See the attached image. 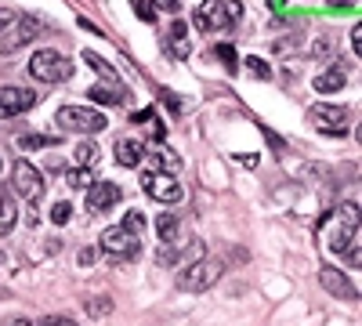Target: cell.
<instances>
[{
	"instance_id": "3",
	"label": "cell",
	"mask_w": 362,
	"mask_h": 326,
	"mask_svg": "<svg viewBox=\"0 0 362 326\" xmlns=\"http://www.w3.org/2000/svg\"><path fill=\"white\" fill-rule=\"evenodd\" d=\"M58 127H66V131H80V134H98L105 131V116L98 109H87V105H62L58 109Z\"/></svg>"
},
{
	"instance_id": "6",
	"label": "cell",
	"mask_w": 362,
	"mask_h": 326,
	"mask_svg": "<svg viewBox=\"0 0 362 326\" xmlns=\"http://www.w3.org/2000/svg\"><path fill=\"white\" fill-rule=\"evenodd\" d=\"M11 185H15V192H18L25 203H40V196H44V174L29 163V160H18V163L11 167Z\"/></svg>"
},
{
	"instance_id": "31",
	"label": "cell",
	"mask_w": 362,
	"mask_h": 326,
	"mask_svg": "<svg viewBox=\"0 0 362 326\" xmlns=\"http://www.w3.org/2000/svg\"><path fill=\"white\" fill-rule=\"evenodd\" d=\"M37 326H80L76 319H69V315H44Z\"/></svg>"
},
{
	"instance_id": "23",
	"label": "cell",
	"mask_w": 362,
	"mask_h": 326,
	"mask_svg": "<svg viewBox=\"0 0 362 326\" xmlns=\"http://www.w3.org/2000/svg\"><path fill=\"white\" fill-rule=\"evenodd\" d=\"M134 124H148V134H153L156 141H163L167 138V127L153 116V109H145V112H134Z\"/></svg>"
},
{
	"instance_id": "39",
	"label": "cell",
	"mask_w": 362,
	"mask_h": 326,
	"mask_svg": "<svg viewBox=\"0 0 362 326\" xmlns=\"http://www.w3.org/2000/svg\"><path fill=\"white\" fill-rule=\"evenodd\" d=\"M334 8H355V0H334Z\"/></svg>"
},
{
	"instance_id": "26",
	"label": "cell",
	"mask_w": 362,
	"mask_h": 326,
	"mask_svg": "<svg viewBox=\"0 0 362 326\" xmlns=\"http://www.w3.org/2000/svg\"><path fill=\"white\" fill-rule=\"evenodd\" d=\"M124 228H127V232H134V235H141V232H145V214L127 211V214H124Z\"/></svg>"
},
{
	"instance_id": "5",
	"label": "cell",
	"mask_w": 362,
	"mask_h": 326,
	"mask_svg": "<svg viewBox=\"0 0 362 326\" xmlns=\"http://www.w3.org/2000/svg\"><path fill=\"white\" fill-rule=\"evenodd\" d=\"M98 250L109 254L112 261H131V257H138L141 247H138V235H134V232H127L124 225H116V228H105V232H102Z\"/></svg>"
},
{
	"instance_id": "38",
	"label": "cell",
	"mask_w": 362,
	"mask_h": 326,
	"mask_svg": "<svg viewBox=\"0 0 362 326\" xmlns=\"http://www.w3.org/2000/svg\"><path fill=\"white\" fill-rule=\"evenodd\" d=\"M163 105H167V109H174V112L181 109V102H177V98H174L170 91H163Z\"/></svg>"
},
{
	"instance_id": "14",
	"label": "cell",
	"mask_w": 362,
	"mask_h": 326,
	"mask_svg": "<svg viewBox=\"0 0 362 326\" xmlns=\"http://www.w3.org/2000/svg\"><path fill=\"white\" fill-rule=\"evenodd\" d=\"M348 83V69L344 66H329V69H322L315 80H312V87L319 95H334V91H341V87Z\"/></svg>"
},
{
	"instance_id": "42",
	"label": "cell",
	"mask_w": 362,
	"mask_h": 326,
	"mask_svg": "<svg viewBox=\"0 0 362 326\" xmlns=\"http://www.w3.org/2000/svg\"><path fill=\"white\" fill-rule=\"evenodd\" d=\"M0 170H4V160H0Z\"/></svg>"
},
{
	"instance_id": "19",
	"label": "cell",
	"mask_w": 362,
	"mask_h": 326,
	"mask_svg": "<svg viewBox=\"0 0 362 326\" xmlns=\"http://www.w3.org/2000/svg\"><path fill=\"white\" fill-rule=\"evenodd\" d=\"M58 134H22L18 138V149L22 153H37V149H54Z\"/></svg>"
},
{
	"instance_id": "40",
	"label": "cell",
	"mask_w": 362,
	"mask_h": 326,
	"mask_svg": "<svg viewBox=\"0 0 362 326\" xmlns=\"http://www.w3.org/2000/svg\"><path fill=\"white\" fill-rule=\"evenodd\" d=\"M4 326H29L25 319H11V322H4Z\"/></svg>"
},
{
	"instance_id": "29",
	"label": "cell",
	"mask_w": 362,
	"mask_h": 326,
	"mask_svg": "<svg viewBox=\"0 0 362 326\" xmlns=\"http://www.w3.org/2000/svg\"><path fill=\"white\" fill-rule=\"evenodd\" d=\"M83 308H87L90 315H109V312H112L109 298H95V301H83Z\"/></svg>"
},
{
	"instance_id": "15",
	"label": "cell",
	"mask_w": 362,
	"mask_h": 326,
	"mask_svg": "<svg viewBox=\"0 0 362 326\" xmlns=\"http://www.w3.org/2000/svg\"><path fill=\"white\" fill-rule=\"evenodd\" d=\"M167 51L174 58H189V25L181 22V18H174L170 33H167Z\"/></svg>"
},
{
	"instance_id": "34",
	"label": "cell",
	"mask_w": 362,
	"mask_h": 326,
	"mask_svg": "<svg viewBox=\"0 0 362 326\" xmlns=\"http://www.w3.org/2000/svg\"><path fill=\"white\" fill-rule=\"evenodd\" d=\"M156 11H177V0H148Z\"/></svg>"
},
{
	"instance_id": "2",
	"label": "cell",
	"mask_w": 362,
	"mask_h": 326,
	"mask_svg": "<svg viewBox=\"0 0 362 326\" xmlns=\"http://www.w3.org/2000/svg\"><path fill=\"white\" fill-rule=\"evenodd\" d=\"M25 73L33 80H40V83H66L73 76V62L66 54H58V51H37L33 58H29Z\"/></svg>"
},
{
	"instance_id": "27",
	"label": "cell",
	"mask_w": 362,
	"mask_h": 326,
	"mask_svg": "<svg viewBox=\"0 0 362 326\" xmlns=\"http://www.w3.org/2000/svg\"><path fill=\"white\" fill-rule=\"evenodd\" d=\"M69 218H73V206H69L66 199H62V203H54V206H51V221H54V225H66Z\"/></svg>"
},
{
	"instance_id": "13",
	"label": "cell",
	"mask_w": 362,
	"mask_h": 326,
	"mask_svg": "<svg viewBox=\"0 0 362 326\" xmlns=\"http://www.w3.org/2000/svg\"><path fill=\"white\" fill-rule=\"evenodd\" d=\"M312 120H315L319 131H326V134H344V131H348V109L319 102V105L312 109Z\"/></svg>"
},
{
	"instance_id": "8",
	"label": "cell",
	"mask_w": 362,
	"mask_h": 326,
	"mask_svg": "<svg viewBox=\"0 0 362 326\" xmlns=\"http://www.w3.org/2000/svg\"><path fill=\"white\" fill-rule=\"evenodd\" d=\"M192 22H196V29H203V33H221V29L228 25L225 0H203V4L192 11Z\"/></svg>"
},
{
	"instance_id": "33",
	"label": "cell",
	"mask_w": 362,
	"mask_h": 326,
	"mask_svg": "<svg viewBox=\"0 0 362 326\" xmlns=\"http://www.w3.org/2000/svg\"><path fill=\"white\" fill-rule=\"evenodd\" d=\"M351 51L362 54V25H351Z\"/></svg>"
},
{
	"instance_id": "35",
	"label": "cell",
	"mask_w": 362,
	"mask_h": 326,
	"mask_svg": "<svg viewBox=\"0 0 362 326\" xmlns=\"http://www.w3.org/2000/svg\"><path fill=\"white\" fill-rule=\"evenodd\" d=\"M95 257H98V250H90V247L80 250V264H83V269H87V264H95Z\"/></svg>"
},
{
	"instance_id": "30",
	"label": "cell",
	"mask_w": 362,
	"mask_h": 326,
	"mask_svg": "<svg viewBox=\"0 0 362 326\" xmlns=\"http://www.w3.org/2000/svg\"><path fill=\"white\" fill-rule=\"evenodd\" d=\"M214 54L221 58V62H225L228 69H235V62H239V58H235V47H228V44H218V47H214Z\"/></svg>"
},
{
	"instance_id": "22",
	"label": "cell",
	"mask_w": 362,
	"mask_h": 326,
	"mask_svg": "<svg viewBox=\"0 0 362 326\" xmlns=\"http://www.w3.org/2000/svg\"><path fill=\"white\" fill-rule=\"evenodd\" d=\"M177 228H181L177 214H160V221H156V232H160V240H163V243L177 240Z\"/></svg>"
},
{
	"instance_id": "7",
	"label": "cell",
	"mask_w": 362,
	"mask_h": 326,
	"mask_svg": "<svg viewBox=\"0 0 362 326\" xmlns=\"http://www.w3.org/2000/svg\"><path fill=\"white\" fill-rule=\"evenodd\" d=\"M141 189H145V196H153L156 203H181V196H185V189L177 185V177L167 174V170H148L141 177Z\"/></svg>"
},
{
	"instance_id": "41",
	"label": "cell",
	"mask_w": 362,
	"mask_h": 326,
	"mask_svg": "<svg viewBox=\"0 0 362 326\" xmlns=\"http://www.w3.org/2000/svg\"><path fill=\"white\" fill-rule=\"evenodd\" d=\"M272 8H283V0H272Z\"/></svg>"
},
{
	"instance_id": "16",
	"label": "cell",
	"mask_w": 362,
	"mask_h": 326,
	"mask_svg": "<svg viewBox=\"0 0 362 326\" xmlns=\"http://www.w3.org/2000/svg\"><path fill=\"white\" fill-rule=\"evenodd\" d=\"M141 156H145V145H141V141H134V138H119V141H116V160H119V167H138Z\"/></svg>"
},
{
	"instance_id": "20",
	"label": "cell",
	"mask_w": 362,
	"mask_h": 326,
	"mask_svg": "<svg viewBox=\"0 0 362 326\" xmlns=\"http://www.w3.org/2000/svg\"><path fill=\"white\" fill-rule=\"evenodd\" d=\"M83 62H87L90 69H95V73H98L102 80H112V83H119V73H116V69H112V66L105 62L102 54H95V51H83Z\"/></svg>"
},
{
	"instance_id": "37",
	"label": "cell",
	"mask_w": 362,
	"mask_h": 326,
	"mask_svg": "<svg viewBox=\"0 0 362 326\" xmlns=\"http://www.w3.org/2000/svg\"><path fill=\"white\" fill-rule=\"evenodd\" d=\"M329 51H334V40L322 37V44H315V54H329Z\"/></svg>"
},
{
	"instance_id": "9",
	"label": "cell",
	"mask_w": 362,
	"mask_h": 326,
	"mask_svg": "<svg viewBox=\"0 0 362 326\" xmlns=\"http://www.w3.org/2000/svg\"><path fill=\"white\" fill-rule=\"evenodd\" d=\"M119 199H124V189L112 185V182H90V185H87V211H90V214L112 211Z\"/></svg>"
},
{
	"instance_id": "17",
	"label": "cell",
	"mask_w": 362,
	"mask_h": 326,
	"mask_svg": "<svg viewBox=\"0 0 362 326\" xmlns=\"http://www.w3.org/2000/svg\"><path fill=\"white\" fill-rule=\"evenodd\" d=\"M87 98H90V102H98V105H124L131 95L124 91V87L116 91V87H105V83H98V87H90V91H87Z\"/></svg>"
},
{
	"instance_id": "11",
	"label": "cell",
	"mask_w": 362,
	"mask_h": 326,
	"mask_svg": "<svg viewBox=\"0 0 362 326\" xmlns=\"http://www.w3.org/2000/svg\"><path fill=\"white\" fill-rule=\"evenodd\" d=\"M15 22H18V29L0 40V54H15L18 47H25L29 40H37L44 33V22L40 18H15Z\"/></svg>"
},
{
	"instance_id": "12",
	"label": "cell",
	"mask_w": 362,
	"mask_h": 326,
	"mask_svg": "<svg viewBox=\"0 0 362 326\" xmlns=\"http://www.w3.org/2000/svg\"><path fill=\"white\" fill-rule=\"evenodd\" d=\"M319 283L334 293V298H341V301H355L358 298V290L351 286V279L341 269H334V264H319Z\"/></svg>"
},
{
	"instance_id": "21",
	"label": "cell",
	"mask_w": 362,
	"mask_h": 326,
	"mask_svg": "<svg viewBox=\"0 0 362 326\" xmlns=\"http://www.w3.org/2000/svg\"><path fill=\"white\" fill-rule=\"evenodd\" d=\"M98 156H102V153H98V145H95V141H80V145H76V153H73V163H76V167H95Z\"/></svg>"
},
{
	"instance_id": "4",
	"label": "cell",
	"mask_w": 362,
	"mask_h": 326,
	"mask_svg": "<svg viewBox=\"0 0 362 326\" xmlns=\"http://www.w3.org/2000/svg\"><path fill=\"white\" fill-rule=\"evenodd\" d=\"M355 240H358V206L348 203V206H341V211L334 214V228H329V243L326 247L334 254H344Z\"/></svg>"
},
{
	"instance_id": "32",
	"label": "cell",
	"mask_w": 362,
	"mask_h": 326,
	"mask_svg": "<svg viewBox=\"0 0 362 326\" xmlns=\"http://www.w3.org/2000/svg\"><path fill=\"white\" fill-rule=\"evenodd\" d=\"M344 254H348V261H351V269H358V264H362V247H358V240H355Z\"/></svg>"
},
{
	"instance_id": "25",
	"label": "cell",
	"mask_w": 362,
	"mask_h": 326,
	"mask_svg": "<svg viewBox=\"0 0 362 326\" xmlns=\"http://www.w3.org/2000/svg\"><path fill=\"white\" fill-rule=\"evenodd\" d=\"M247 69H250L257 80H272V66L264 62V58H257V54H250V58H247Z\"/></svg>"
},
{
	"instance_id": "24",
	"label": "cell",
	"mask_w": 362,
	"mask_h": 326,
	"mask_svg": "<svg viewBox=\"0 0 362 326\" xmlns=\"http://www.w3.org/2000/svg\"><path fill=\"white\" fill-rule=\"evenodd\" d=\"M66 182H69L73 189H87L90 182H95V174H90V167H73V170L66 174Z\"/></svg>"
},
{
	"instance_id": "10",
	"label": "cell",
	"mask_w": 362,
	"mask_h": 326,
	"mask_svg": "<svg viewBox=\"0 0 362 326\" xmlns=\"http://www.w3.org/2000/svg\"><path fill=\"white\" fill-rule=\"evenodd\" d=\"M37 105V95L25 91V87H0V120L8 116H22Z\"/></svg>"
},
{
	"instance_id": "36",
	"label": "cell",
	"mask_w": 362,
	"mask_h": 326,
	"mask_svg": "<svg viewBox=\"0 0 362 326\" xmlns=\"http://www.w3.org/2000/svg\"><path fill=\"white\" fill-rule=\"evenodd\" d=\"M15 18H18L15 11H0V33H4L8 25H15Z\"/></svg>"
},
{
	"instance_id": "1",
	"label": "cell",
	"mask_w": 362,
	"mask_h": 326,
	"mask_svg": "<svg viewBox=\"0 0 362 326\" xmlns=\"http://www.w3.org/2000/svg\"><path fill=\"white\" fill-rule=\"evenodd\" d=\"M225 276V257H196V261H189L185 269L177 272V290H185V293H203V290H210L218 279Z\"/></svg>"
},
{
	"instance_id": "18",
	"label": "cell",
	"mask_w": 362,
	"mask_h": 326,
	"mask_svg": "<svg viewBox=\"0 0 362 326\" xmlns=\"http://www.w3.org/2000/svg\"><path fill=\"white\" fill-rule=\"evenodd\" d=\"M15 218H18V206H15V196L8 189H0V235H8L15 228Z\"/></svg>"
},
{
	"instance_id": "28",
	"label": "cell",
	"mask_w": 362,
	"mask_h": 326,
	"mask_svg": "<svg viewBox=\"0 0 362 326\" xmlns=\"http://www.w3.org/2000/svg\"><path fill=\"white\" fill-rule=\"evenodd\" d=\"M131 4H134V11H138L141 22H156V8L148 4V0H131Z\"/></svg>"
}]
</instances>
